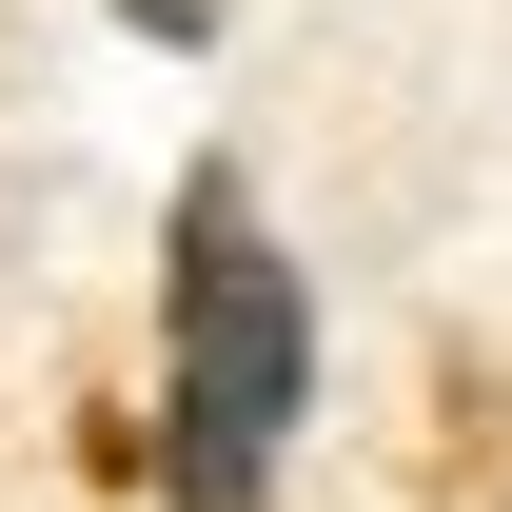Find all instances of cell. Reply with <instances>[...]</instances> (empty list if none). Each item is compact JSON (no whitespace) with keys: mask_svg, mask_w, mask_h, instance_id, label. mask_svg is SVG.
<instances>
[{"mask_svg":"<svg viewBox=\"0 0 512 512\" xmlns=\"http://www.w3.org/2000/svg\"><path fill=\"white\" fill-rule=\"evenodd\" d=\"M316 414V296L237 158H197L158 217V512H276V453Z\"/></svg>","mask_w":512,"mask_h":512,"instance_id":"obj_1","label":"cell"},{"mask_svg":"<svg viewBox=\"0 0 512 512\" xmlns=\"http://www.w3.org/2000/svg\"><path fill=\"white\" fill-rule=\"evenodd\" d=\"M217 20H237V0H119V40H158V60H197Z\"/></svg>","mask_w":512,"mask_h":512,"instance_id":"obj_2","label":"cell"}]
</instances>
